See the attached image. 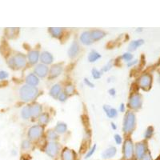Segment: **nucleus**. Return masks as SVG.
I'll list each match as a JSON object with an SVG mask.
<instances>
[{
  "label": "nucleus",
  "instance_id": "obj_1",
  "mask_svg": "<svg viewBox=\"0 0 160 160\" xmlns=\"http://www.w3.org/2000/svg\"><path fill=\"white\" fill-rule=\"evenodd\" d=\"M38 89L35 87L29 85H24L19 90V95L21 99L24 102H29L33 100L38 95Z\"/></svg>",
  "mask_w": 160,
  "mask_h": 160
},
{
  "label": "nucleus",
  "instance_id": "obj_2",
  "mask_svg": "<svg viewBox=\"0 0 160 160\" xmlns=\"http://www.w3.org/2000/svg\"><path fill=\"white\" fill-rule=\"evenodd\" d=\"M26 57L22 54H17L8 61L9 66L13 69H21L26 66Z\"/></svg>",
  "mask_w": 160,
  "mask_h": 160
},
{
  "label": "nucleus",
  "instance_id": "obj_3",
  "mask_svg": "<svg viewBox=\"0 0 160 160\" xmlns=\"http://www.w3.org/2000/svg\"><path fill=\"white\" fill-rule=\"evenodd\" d=\"M135 126V115L134 113L128 111L124 117L123 131L125 133H129L133 131Z\"/></svg>",
  "mask_w": 160,
  "mask_h": 160
},
{
  "label": "nucleus",
  "instance_id": "obj_4",
  "mask_svg": "<svg viewBox=\"0 0 160 160\" xmlns=\"http://www.w3.org/2000/svg\"><path fill=\"white\" fill-rule=\"evenodd\" d=\"M134 154V146L131 139H126L123 145V155L125 159L129 160L132 159Z\"/></svg>",
  "mask_w": 160,
  "mask_h": 160
},
{
  "label": "nucleus",
  "instance_id": "obj_5",
  "mask_svg": "<svg viewBox=\"0 0 160 160\" xmlns=\"http://www.w3.org/2000/svg\"><path fill=\"white\" fill-rule=\"evenodd\" d=\"M43 133V127L40 125H35L31 126L28 131V137L31 139H38Z\"/></svg>",
  "mask_w": 160,
  "mask_h": 160
},
{
  "label": "nucleus",
  "instance_id": "obj_6",
  "mask_svg": "<svg viewBox=\"0 0 160 160\" xmlns=\"http://www.w3.org/2000/svg\"><path fill=\"white\" fill-rule=\"evenodd\" d=\"M58 151H59V146H58L57 142H49L47 147H46V153L51 158H54L55 156H56L58 153Z\"/></svg>",
  "mask_w": 160,
  "mask_h": 160
},
{
  "label": "nucleus",
  "instance_id": "obj_7",
  "mask_svg": "<svg viewBox=\"0 0 160 160\" xmlns=\"http://www.w3.org/2000/svg\"><path fill=\"white\" fill-rule=\"evenodd\" d=\"M142 105V98L139 94L131 95L129 100V107L132 109H138Z\"/></svg>",
  "mask_w": 160,
  "mask_h": 160
},
{
  "label": "nucleus",
  "instance_id": "obj_8",
  "mask_svg": "<svg viewBox=\"0 0 160 160\" xmlns=\"http://www.w3.org/2000/svg\"><path fill=\"white\" fill-rule=\"evenodd\" d=\"M151 84V77L149 75H143L139 79V86L143 90H148Z\"/></svg>",
  "mask_w": 160,
  "mask_h": 160
},
{
  "label": "nucleus",
  "instance_id": "obj_9",
  "mask_svg": "<svg viewBox=\"0 0 160 160\" xmlns=\"http://www.w3.org/2000/svg\"><path fill=\"white\" fill-rule=\"evenodd\" d=\"M48 67L47 65L44 64H39L36 66V67L34 68V73L36 74L37 76L44 78L48 74Z\"/></svg>",
  "mask_w": 160,
  "mask_h": 160
},
{
  "label": "nucleus",
  "instance_id": "obj_10",
  "mask_svg": "<svg viewBox=\"0 0 160 160\" xmlns=\"http://www.w3.org/2000/svg\"><path fill=\"white\" fill-rule=\"evenodd\" d=\"M146 150H147V147L143 142L137 143L135 146V155L138 159H142V158L146 154Z\"/></svg>",
  "mask_w": 160,
  "mask_h": 160
},
{
  "label": "nucleus",
  "instance_id": "obj_11",
  "mask_svg": "<svg viewBox=\"0 0 160 160\" xmlns=\"http://www.w3.org/2000/svg\"><path fill=\"white\" fill-rule=\"evenodd\" d=\"M63 71V67L60 64H55L51 66L50 70V79H54V78H57L60 75L61 72Z\"/></svg>",
  "mask_w": 160,
  "mask_h": 160
},
{
  "label": "nucleus",
  "instance_id": "obj_12",
  "mask_svg": "<svg viewBox=\"0 0 160 160\" xmlns=\"http://www.w3.org/2000/svg\"><path fill=\"white\" fill-rule=\"evenodd\" d=\"M75 153L73 151L68 148H65L62 151V160H75Z\"/></svg>",
  "mask_w": 160,
  "mask_h": 160
},
{
  "label": "nucleus",
  "instance_id": "obj_13",
  "mask_svg": "<svg viewBox=\"0 0 160 160\" xmlns=\"http://www.w3.org/2000/svg\"><path fill=\"white\" fill-rule=\"evenodd\" d=\"M53 59H54L53 55L47 51H43L40 55V60L42 63V64H44V65L50 64L53 62Z\"/></svg>",
  "mask_w": 160,
  "mask_h": 160
},
{
  "label": "nucleus",
  "instance_id": "obj_14",
  "mask_svg": "<svg viewBox=\"0 0 160 160\" xmlns=\"http://www.w3.org/2000/svg\"><path fill=\"white\" fill-rule=\"evenodd\" d=\"M79 52V45L76 41H74L71 44V47L68 50V55L70 56V58H75L78 53Z\"/></svg>",
  "mask_w": 160,
  "mask_h": 160
},
{
  "label": "nucleus",
  "instance_id": "obj_15",
  "mask_svg": "<svg viewBox=\"0 0 160 160\" xmlns=\"http://www.w3.org/2000/svg\"><path fill=\"white\" fill-rule=\"evenodd\" d=\"M26 85H29V86H32V87H35L37 86L39 80L37 75H34V74H30L29 75H27L26 78Z\"/></svg>",
  "mask_w": 160,
  "mask_h": 160
},
{
  "label": "nucleus",
  "instance_id": "obj_16",
  "mask_svg": "<svg viewBox=\"0 0 160 160\" xmlns=\"http://www.w3.org/2000/svg\"><path fill=\"white\" fill-rule=\"evenodd\" d=\"M80 41L84 45H91L93 42V40L91 36V32L90 31H84L83 34L80 35Z\"/></svg>",
  "mask_w": 160,
  "mask_h": 160
},
{
  "label": "nucleus",
  "instance_id": "obj_17",
  "mask_svg": "<svg viewBox=\"0 0 160 160\" xmlns=\"http://www.w3.org/2000/svg\"><path fill=\"white\" fill-rule=\"evenodd\" d=\"M105 35L106 33L102 30H94L91 31V36L93 42L102 39L103 37H105Z\"/></svg>",
  "mask_w": 160,
  "mask_h": 160
},
{
  "label": "nucleus",
  "instance_id": "obj_18",
  "mask_svg": "<svg viewBox=\"0 0 160 160\" xmlns=\"http://www.w3.org/2000/svg\"><path fill=\"white\" fill-rule=\"evenodd\" d=\"M116 152H117V150H116L115 147H110L102 152V157L103 159H110L116 155Z\"/></svg>",
  "mask_w": 160,
  "mask_h": 160
},
{
  "label": "nucleus",
  "instance_id": "obj_19",
  "mask_svg": "<svg viewBox=\"0 0 160 160\" xmlns=\"http://www.w3.org/2000/svg\"><path fill=\"white\" fill-rule=\"evenodd\" d=\"M27 58H28L30 63L35 64L39 61V53L37 50H31V51H30L28 53Z\"/></svg>",
  "mask_w": 160,
  "mask_h": 160
},
{
  "label": "nucleus",
  "instance_id": "obj_20",
  "mask_svg": "<svg viewBox=\"0 0 160 160\" xmlns=\"http://www.w3.org/2000/svg\"><path fill=\"white\" fill-rule=\"evenodd\" d=\"M103 110H104V111L107 114V115L108 116V118H115L117 115H118V112H117V110L115 108L110 107V106L108 105L103 106Z\"/></svg>",
  "mask_w": 160,
  "mask_h": 160
},
{
  "label": "nucleus",
  "instance_id": "obj_21",
  "mask_svg": "<svg viewBox=\"0 0 160 160\" xmlns=\"http://www.w3.org/2000/svg\"><path fill=\"white\" fill-rule=\"evenodd\" d=\"M61 90L62 89H61V86L59 84H55V85H54L50 91V96H52L54 99L58 98V96H59L61 93Z\"/></svg>",
  "mask_w": 160,
  "mask_h": 160
},
{
  "label": "nucleus",
  "instance_id": "obj_22",
  "mask_svg": "<svg viewBox=\"0 0 160 160\" xmlns=\"http://www.w3.org/2000/svg\"><path fill=\"white\" fill-rule=\"evenodd\" d=\"M22 117L25 119L29 118L31 116H32V112H31V106H26L22 109L21 111Z\"/></svg>",
  "mask_w": 160,
  "mask_h": 160
},
{
  "label": "nucleus",
  "instance_id": "obj_23",
  "mask_svg": "<svg viewBox=\"0 0 160 160\" xmlns=\"http://www.w3.org/2000/svg\"><path fill=\"white\" fill-rule=\"evenodd\" d=\"M142 44H143V40L142 39L134 40V41H132V42L129 44L128 49L130 51H133V50H136L137 48Z\"/></svg>",
  "mask_w": 160,
  "mask_h": 160
},
{
  "label": "nucleus",
  "instance_id": "obj_24",
  "mask_svg": "<svg viewBox=\"0 0 160 160\" xmlns=\"http://www.w3.org/2000/svg\"><path fill=\"white\" fill-rule=\"evenodd\" d=\"M67 130V126L64 123H58L55 128V131L58 134H63Z\"/></svg>",
  "mask_w": 160,
  "mask_h": 160
},
{
  "label": "nucleus",
  "instance_id": "obj_25",
  "mask_svg": "<svg viewBox=\"0 0 160 160\" xmlns=\"http://www.w3.org/2000/svg\"><path fill=\"white\" fill-rule=\"evenodd\" d=\"M100 58H101V55L99 54L96 50H92L88 55V60L90 63H95Z\"/></svg>",
  "mask_w": 160,
  "mask_h": 160
},
{
  "label": "nucleus",
  "instance_id": "obj_26",
  "mask_svg": "<svg viewBox=\"0 0 160 160\" xmlns=\"http://www.w3.org/2000/svg\"><path fill=\"white\" fill-rule=\"evenodd\" d=\"M31 112L32 116H34V117L39 116L42 112V107L39 104H34V105L31 106Z\"/></svg>",
  "mask_w": 160,
  "mask_h": 160
},
{
  "label": "nucleus",
  "instance_id": "obj_27",
  "mask_svg": "<svg viewBox=\"0 0 160 160\" xmlns=\"http://www.w3.org/2000/svg\"><path fill=\"white\" fill-rule=\"evenodd\" d=\"M49 31H50V34H52L53 37L60 38L63 31L61 28H58V27H51V28H49Z\"/></svg>",
  "mask_w": 160,
  "mask_h": 160
},
{
  "label": "nucleus",
  "instance_id": "obj_28",
  "mask_svg": "<svg viewBox=\"0 0 160 160\" xmlns=\"http://www.w3.org/2000/svg\"><path fill=\"white\" fill-rule=\"evenodd\" d=\"M39 123L42 124V125H46L48 121H49V115L47 113H43V114H41L39 115Z\"/></svg>",
  "mask_w": 160,
  "mask_h": 160
},
{
  "label": "nucleus",
  "instance_id": "obj_29",
  "mask_svg": "<svg viewBox=\"0 0 160 160\" xmlns=\"http://www.w3.org/2000/svg\"><path fill=\"white\" fill-rule=\"evenodd\" d=\"M65 93L67 95H73L75 93V87L71 84H69V85H66V87L65 88Z\"/></svg>",
  "mask_w": 160,
  "mask_h": 160
},
{
  "label": "nucleus",
  "instance_id": "obj_30",
  "mask_svg": "<svg viewBox=\"0 0 160 160\" xmlns=\"http://www.w3.org/2000/svg\"><path fill=\"white\" fill-rule=\"evenodd\" d=\"M91 74H92V77H93L95 79H99L102 77V73H101V72H100L99 70H97L96 68L92 69Z\"/></svg>",
  "mask_w": 160,
  "mask_h": 160
},
{
  "label": "nucleus",
  "instance_id": "obj_31",
  "mask_svg": "<svg viewBox=\"0 0 160 160\" xmlns=\"http://www.w3.org/2000/svg\"><path fill=\"white\" fill-rule=\"evenodd\" d=\"M16 28H7V36L10 39H12L15 35Z\"/></svg>",
  "mask_w": 160,
  "mask_h": 160
},
{
  "label": "nucleus",
  "instance_id": "obj_32",
  "mask_svg": "<svg viewBox=\"0 0 160 160\" xmlns=\"http://www.w3.org/2000/svg\"><path fill=\"white\" fill-rule=\"evenodd\" d=\"M47 138L50 140H55V139H58V135L55 131H49L47 133Z\"/></svg>",
  "mask_w": 160,
  "mask_h": 160
},
{
  "label": "nucleus",
  "instance_id": "obj_33",
  "mask_svg": "<svg viewBox=\"0 0 160 160\" xmlns=\"http://www.w3.org/2000/svg\"><path fill=\"white\" fill-rule=\"evenodd\" d=\"M96 147H97L96 144L94 145V146H93V147L91 148V150H90V151H88V152L87 153V155H86V156H85V159H89V158L91 157L92 155H94V153L95 152Z\"/></svg>",
  "mask_w": 160,
  "mask_h": 160
},
{
  "label": "nucleus",
  "instance_id": "obj_34",
  "mask_svg": "<svg viewBox=\"0 0 160 160\" xmlns=\"http://www.w3.org/2000/svg\"><path fill=\"white\" fill-rule=\"evenodd\" d=\"M153 131H154V130H153L152 126H149V127L147 129L146 133H145V138H146V139H150L151 137L152 136Z\"/></svg>",
  "mask_w": 160,
  "mask_h": 160
},
{
  "label": "nucleus",
  "instance_id": "obj_35",
  "mask_svg": "<svg viewBox=\"0 0 160 160\" xmlns=\"http://www.w3.org/2000/svg\"><path fill=\"white\" fill-rule=\"evenodd\" d=\"M122 58H123L125 61H126V62H131V60L133 58V55H131V53H125V54L123 55Z\"/></svg>",
  "mask_w": 160,
  "mask_h": 160
},
{
  "label": "nucleus",
  "instance_id": "obj_36",
  "mask_svg": "<svg viewBox=\"0 0 160 160\" xmlns=\"http://www.w3.org/2000/svg\"><path fill=\"white\" fill-rule=\"evenodd\" d=\"M112 63H113L112 60L109 61V62L107 63V65L104 66V67L102 68V71H105L106 72V71H110V69H111V67H112Z\"/></svg>",
  "mask_w": 160,
  "mask_h": 160
},
{
  "label": "nucleus",
  "instance_id": "obj_37",
  "mask_svg": "<svg viewBox=\"0 0 160 160\" xmlns=\"http://www.w3.org/2000/svg\"><path fill=\"white\" fill-rule=\"evenodd\" d=\"M58 99H59V101H61V102H65L66 100V99H67V95L66 94L65 92H61Z\"/></svg>",
  "mask_w": 160,
  "mask_h": 160
},
{
  "label": "nucleus",
  "instance_id": "obj_38",
  "mask_svg": "<svg viewBox=\"0 0 160 160\" xmlns=\"http://www.w3.org/2000/svg\"><path fill=\"white\" fill-rule=\"evenodd\" d=\"M8 73L7 71H0V80H3V79H6L8 78Z\"/></svg>",
  "mask_w": 160,
  "mask_h": 160
},
{
  "label": "nucleus",
  "instance_id": "obj_39",
  "mask_svg": "<svg viewBox=\"0 0 160 160\" xmlns=\"http://www.w3.org/2000/svg\"><path fill=\"white\" fill-rule=\"evenodd\" d=\"M30 147H31V142H30V141H28V140H25V141H23V143H22V147H23V149L26 150L28 149Z\"/></svg>",
  "mask_w": 160,
  "mask_h": 160
},
{
  "label": "nucleus",
  "instance_id": "obj_40",
  "mask_svg": "<svg viewBox=\"0 0 160 160\" xmlns=\"http://www.w3.org/2000/svg\"><path fill=\"white\" fill-rule=\"evenodd\" d=\"M115 142L118 145L122 143V137H121L119 134H115Z\"/></svg>",
  "mask_w": 160,
  "mask_h": 160
},
{
  "label": "nucleus",
  "instance_id": "obj_41",
  "mask_svg": "<svg viewBox=\"0 0 160 160\" xmlns=\"http://www.w3.org/2000/svg\"><path fill=\"white\" fill-rule=\"evenodd\" d=\"M84 83H85V84H86V85H87V87H91V88H92V87H95V85H94V84L92 83L90 81L89 79H86V78L84 79Z\"/></svg>",
  "mask_w": 160,
  "mask_h": 160
},
{
  "label": "nucleus",
  "instance_id": "obj_42",
  "mask_svg": "<svg viewBox=\"0 0 160 160\" xmlns=\"http://www.w3.org/2000/svg\"><path fill=\"white\" fill-rule=\"evenodd\" d=\"M141 160H152V159H151V154L148 152V153H146V154H145L144 156L142 158V159Z\"/></svg>",
  "mask_w": 160,
  "mask_h": 160
},
{
  "label": "nucleus",
  "instance_id": "obj_43",
  "mask_svg": "<svg viewBox=\"0 0 160 160\" xmlns=\"http://www.w3.org/2000/svg\"><path fill=\"white\" fill-rule=\"evenodd\" d=\"M108 93L110 94L111 96H115L116 94V91H115V89H114V88H111V89H110L109 91H108Z\"/></svg>",
  "mask_w": 160,
  "mask_h": 160
},
{
  "label": "nucleus",
  "instance_id": "obj_44",
  "mask_svg": "<svg viewBox=\"0 0 160 160\" xmlns=\"http://www.w3.org/2000/svg\"><path fill=\"white\" fill-rule=\"evenodd\" d=\"M124 110H125V106H124L123 103H122L119 107V111L120 112H124Z\"/></svg>",
  "mask_w": 160,
  "mask_h": 160
},
{
  "label": "nucleus",
  "instance_id": "obj_45",
  "mask_svg": "<svg viewBox=\"0 0 160 160\" xmlns=\"http://www.w3.org/2000/svg\"><path fill=\"white\" fill-rule=\"evenodd\" d=\"M135 63H137V60H134V62H129L128 66H131L134 65V64H135Z\"/></svg>",
  "mask_w": 160,
  "mask_h": 160
},
{
  "label": "nucleus",
  "instance_id": "obj_46",
  "mask_svg": "<svg viewBox=\"0 0 160 160\" xmlns=\"http://www.w3.org/2000/svg\"><path fill=\"white\" fill-rule=\"evenodd\" d=\"M111 127H112L114 130H116V128H117V126H115V124L114 123H111Z\"/></svg>",
  "mask_w": 160,
  "mask_h": 160
}]
</instances>
